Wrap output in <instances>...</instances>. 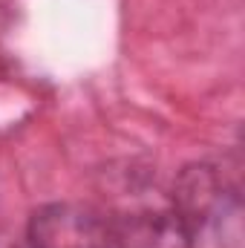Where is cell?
Returning a JSON list of instances; mask_svg holds the SVG:
<instances>
[{
	"instance_id": "6da1fadb",
	"label": "cell",
	"mask_w": 245,
	"mask_h": 248,
	"mask_svg": "<svg viewBox=\"0 0 245 248\" xmlns=\"http://www.w3.org/2000/svg\"><path fill=\"white\" fill-rule=\"evenodd\" d=\"M187 231L190 248H240L243 243V205L240 193L211 165L182 170L173 205Z\"/></svg>"
},
{
	"instance_id": "7a4b0ae2",
	"label": "cell",
	"mask_w": 245,
	"mask_h": 248,
	"mask_svg": "<svg viewBox=\"0 0 245 248\" xmlns=\"http://www.w3.org/2000/svg\"><path fill=\"white\" fill-rule=\"evenodd\" d=\"M29 248H116L110 222L81 205H46L29 222Z\"/></svg>"
},
{
	"instance_id": "3957f363",
	"label": "cell",
	"mask_w": 245,
	"mask_h": 248,
	"mask_svg": "<svg viewBox=\"0 0 245 248\" xmlns=\"http://www.w3.org/2000/svg\"><path fill=\"white\" fill-rule=\"evenodd\" d=\"M107 222L116 248H190L173 208H136Z\"/></svg>"
}]
</instances>
